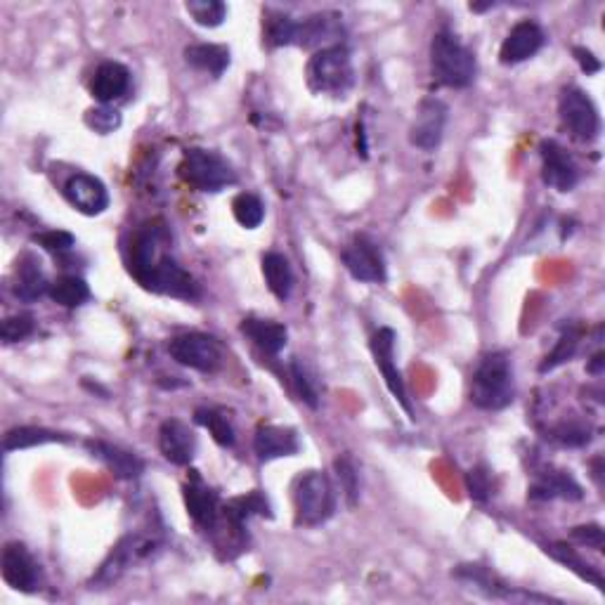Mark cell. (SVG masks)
<instances>
[{
  "label": "cell",
  "instance_id": "6da1fadb",
  "mask_svg": "<svg viewBox=\"0 0 605 605\" xmlns=\"http://www.w3.org/2000/svg\"><path fill=\"white\" fill-rule=\"evenodd\" d=\"M166 239L164 227L149 223L145 230H140L130 244V272L147 291L182 298V301H197L199 284L190 272L164 253Z\"/></svg>",
  "mask_w": 605,
  "mask_h": 605
},
{
  "label": "cell",
  "instance_id": "7a4b0ae2",
  "mask_svg": "<svg viewBox=\"0 0 605 605\" xmlns=\"http://www.w3.org/2000/svg\"><path fill=\"white\" fill-rule=\"evenodd\" d=\"M516 398L513 369L506 353H490L480 360L471 381V402L487 412H499Z\"/></svg>",
  "mask_w": 605,
  "mask_h": 605
},
{
  "label": "cell",
  "instance_id": "3957f363",
  "mask_svg": "<svg viewBox=\"0 0 605 605\" xmlns=\"http://www.w3.org/2000/svg\"><path fill=\"white\" fill-rule=\"evenodd\" d=\"M308 86L312 93L329 97H346L355 86L353 55L343 43L317 50L308 62Z\"/></svg>",
  "mask_w": 605,
  "mask_h": 605
},
{
  "label": "cell",
  "instance_id": "277c9868",
  "mask_svg": "<svg viewBox=\"0 0 605 605\" xmlns=\"http://www.w3.org/2000/svg\"><path fill=\"white\" fill-rule=\"evenodd\" d=\"M431 69L442 86L466 88L476 78V55L450 29H440L431 43Z\"/></svg>",
  "mask_w": 605,
  "mask_h": 605
},
{
  "label": "cell",
  "instance_id": "5b68a950",
  "mask_svg": "<svg viewBox=\"0 0 605 605\" xmlns=\"http://www.w3.org/2000/svg\"><path fill=\"white\" fill-rule=\"evenodd\" d=\"M296 523L305 528H317L327 523L336 511V494L329 478L320 471H308L294 485Z\"/></svg>",
  "mask_w": 605,
  "mask_h": 605
},
{
  "label": "cell",
  "instance_id": "8992f818",
  "mask_svg": "<svg viewBox=\"0 0 605 605\" xmlns=\"http://www.w3.org/2000/svg\"><path fill=\"white\" fill-rule=\"evenodd\" d=\"M180 178L199 192H223L237 182V173L218 152L208 149H187L178 168Z\"/></svg>",
  "mask_w": 605,
  "mask_h": 605
},
{
  "label": "cell",
  "instance_id": "52a82bcc",
  "mask_svg": "<svg viewBox=\"0 0 605 605\" xmlns=\"http://www.w3.org/2000/svg\"><path fill=\"white\" fill-rule=\"evenodd\" d=\"M558 112H561L563 126L570 135L580 142H594L601 133V116H598L596 104L582 88L568 86L563 88L561 100H558Z\"/></svg>",
  "mask_w": 605,
  "mask_h": 605
},
{
  "label": "cell",
  "instance_id": "ba28073f",
  "mask_svg": "<svg viewBox=\"0 0 605 605\" xmlns=\"http://www.w3.org/2000/svg\"><path fill=\"white\" fill-rule=\"evenodd\" d=\"M168 353L182 367L197 369V372L213 374L223 364V348L213 336L206 334H182L168 343Z\"/></svg>",
  "mask_w": 605,
  "mask_h": 605
},
{
  "label": "cell",
  "instance_id": "9c48e42d",
  "mask_svg": "<svg viewBox=\"0 0 605 605\" xmlns=\"http://www.w3.org/2000/svg\"><path fill=\"white\" fill-rule=\"evenodd\" d=\"M447 119H450V107L438 97H426L416 109V119L409 128V142L424 152H433L445 138Z\"/></svg>",
  "mask_w": 605,
  "mask_h": 605
},
{
  "label": "cell",
  "instance_id": "30bf717a",
  "mask_svg": "<svg viewBox=\"0 0 605 605\" xmlns=\"http://www.w3.org/2000/svg\"><path fill=\"white\" fill-rule=\"evenodd\" d=\"M454 575H457V580L468 584V589H476V591H480V594H485L487 598H504V601H511V603L554 601V598H549V596H539V594H530V591H523V589L506 587V584L499 580L494 572L483 568V565H459Z\"/></svg>",
  "mask_w": 605,
  "mask_h": 605
},
{
  "label": "cell",
  "instance_id": "8fae6325",
  "mask_svg": "<svg viewBox=\"0 0 605 605\" xmlns=\"http://www.w3.org/2000/svg\"><path fill=\"white\" fill-rule=\"evenodd\" d=\"M369 346H372L374 362H376V367H379V372L383 376V381H386L388 390L393 393V398L400 402V407L405 409L409 419H414V409L407 400L405 381H402L400 369L395 367V331L388 327L379 329L372 336V343H369Z\"/></svg>",
  "mask_w": 605,
  "mask_h": 605
},
{
  "label": "cell",
  "instance_id": "7c38bea8",
  "mask_svg": "<svg viewBox=\"0 0 605 605\" xmlns=\"http://www.w3.org/2000/svg\"><path fill=\"white\" fill-rule=\"evenodd\" d=\"M341 260L357 282H367V284L386 282V260H383V253L379 246L369 242L367 237H357L355 242L341 253Z\"/></svg>",
  "mask_w": 605,
  "mask_h": 605
},
{
  "label": "cell",
  "instance_id": "4fadbf2b",
  "mask_svg": "<svg viewBox=\"0 0 605 605\" xmlns=\"http://www.w3.org/2000/svg\"><path fill=\"white\" fill-rule=\"evenodd\" d=\"M542 154V178L549 187L558 192H572L580 182V168L572 156L556 140H544L539 147Z\"/></svg>",
  "mask_w": 605,
  "mask_h": 605
},
{
  "label": "cell",
  "instance_id": "5bb4252c",
  "mask_svg": "<svg viewBox=\"0 0 605 605\" xmlns=\"http://www.w3.org/2000/svg\"><path fill=\"white\" fill-rule=\"evenodd\" d=\"M64 197L83 216H100L109 206V192L100 178L90 173H74L64 182Z\"/></svg>",
  "mask_w": 605,
  "mask_h": 605
},
{
  "label": "cell",
  "instance_id": "9a60e30c",
  "mask_svg": "<svg viewBox=\"0 0 605 605\" xmlns=\"http://www.w3.org/2000/svg\"><path fill=\"white\" fill-rule=\"evenodd\" d=\"M38 577H41V570H38V563L34 561V556L26 551L24 544L12 542L3 549V580L10 584L12 589L24 591V594H31L38 587Z\"/></svg>",
  "mask_w": 605,
  "mask_h": 605
},
{
  "label": "cell",
  "instance_id": "2e32d148",
  "mask_svg": "<svg viewBox=\"0 0 605 605\" xmlns=\"http://www.w3.org/2000/svg\"><path fill=\"white\" fill-rule=\"evenodd\" d=\"M546 41L544 29L537 22H518L504 38L499 60L502 64H520L530 57H535Z\"/></svg>",
  "mask_w": 605,
  "mask_h": 605
},
{
  "label": "cell",
  "instance_id": "e0dca14e",
  "mask_svg": "<svg viewBox=\"0 0 605 605\" xmlns=\"http://www.w3.org/2000/svg\"><path fill=\"white\" fill-rule=\"evenodd\" d=\"M152 551H154V539L140 537V535H128L126 539H121V544L112 551V556L107 558V563H104L100 572H97L95 580L100 584L116 582L123 570H128L135 561L147 558Z\"/></svg>",
  "mask_w": 605,
  "mask_h": 605
},
{
  "label": "cell",
  "instance_id": "ac0fdd59",
  "mask_svg": "<svg viewBox=\"0 0 605 605\" xmlns=\"http://www.w3.org/2000/svg\"><path fill=\"white\" fill-rule=\"evenodd\" d=\"M161 454L175 466H190L197 454V435L180 419H168L159 428Z\"/></svg>",
  "mask_w": 605,
  "mask_h": 605
},
{
  "label": "cell",
  "instance_id": "d6986e66",
  "mask_svg": "<svg viewBox=\"0 0 605 605\" xmlns=\"http://www.w3.org/2000/svg\"><path fill=\"white\" fill-rule=\"evenodd\" d=\"M343 36V26H341V17L334 15V12H322V15H312L303 22H296V36H294V45H301V48H331V45H338L334 41Z\"/></svg>",
  "mask_w": 605,
  "mask_h": 605
},
{
  "label": "cell",
  "instance_id": "ffe728a7",
  "mask_svg": "<svg viewBox=\"0 0 605 605\" xmlns=\"http://www.w3.org/2000/svg\"><path fill=\"white\" fill-rule=\"evenodd\" d=\"M253 450H256L258 459L272 461L282 457H294L301 450V440L294 428L284 426H260L253 438Z\"/></svg>",
  "mask_w": 605,
  "mask_h": 605
},
{
  "label": "cell",
  "instance_id": "44dd1931",
  "mask_svg": "<svg viewBox=\"0 0 605 605\" xmlns=\"http://www.w3.org/2000/svg\"><path fill=\"white\" fill-rule=\"evenodd\" d=\"M86 447L95 459H100L102 464L114 473L116 478L133 480V478H140L142 471H145V461H142L138 454L121 450V447L112 445V442L88 440Z\"/></svg>",
  "mask_w": 605,
  "mask_h": 605
},
{
  "label": "cell",
  "instance_id": "7402d4cb",
  "mask_svg": "<svg viewBox=\"0 0 605 605\" xmlns=\"http://www.w3.org/2000/svg\"><path fill=\"white\" fill-rule=\"evenodd\" d=\"M185 504L194 523L199 528H213L218 520V494L211 487L204 485L197 473H192V480L185 485Z\"/></svg>",
  "mask_w": 605,
  "mask_h": 605
},
{
  "label": "cell",
  "instance_id": "603a6c76",
  "mask_svg": "<svg viewBox=\"0 0 605 605\" xmlns=\"http://www.w3.org/2000/svg\"><path fill=\"white\" fill-rule=\"evenodd\" d=\"M128 86L130 71L121 62H102L95 71L93 83H90V93H93L97 102L109 104L126 95Z\"/></svg>",
  "mask_w": 605,
  "mask_h": 605
},
{
  "label": "cell",
  "instance_id": "cb8c5ba5",
  "mask_svg": "<svg viewBox=\"0 0 605 605\" xmlns=\"http://www.w3.org/2000/svg\"><path fill=\"white\" fill-rule=\"evenodd\" d=\"M584 492L580 483L565 471H551L539 476L535 485L530 487V499L535 502H551V499H568V502H577L582 499Z\"/></svg>",
  "mask_w": 605,
  "mask_h": 605
},
{
  "label": "cell",
  "instance_id": "d4e9b609",
  "mask_svg": "<svg viewBox=\"0 0 605 605\" xmlns=\"http://www.w3.org/2000/svg\"><path fill=\"white\" fill-rule=\"evenodd\" d=\"M244 336H249L256 346L268 355H279L289 341V331L284 324L275 320H258V317H246L242 322Z\"/></svg>",
  "mask_w": 605,
  "mask_h": 605
},
{
  "label": "cell",
  "instance_id": "484cf974",
  "mask_svg": "<svg viewBox=\"0 0 605 605\" xmlns=\"http://www.w3.org/2000/svg\"><path fill=\"white\" fill-rule=\"evenodd\" d=\"M50 284L45 279L41 263L34 256H26L17 268V284H15V296L24 303H34L36 298L48 294Z\"/></svg>",
  "mask_w": 605,
  "mask_h": 605
},
{
  "label": "cell",
  "instance_id": "4316f807",
  "mask_svg": "<svg viewBox=\"0 0 605 605\" xmlns=\"http://www.w3.org/2000/svg\"><path fill=\"white\" fill-rule=\"evenodd\" d=\"M187 64H192L194 69L206 71L213 78H220L225 74V69L230 67V50L225 45H213V43H201L192 45L185 50Z\"/></svg>",
  "mask_w": 605,
  "mask_h": 605
},
{
  "label": "cell",
  "instance_id": "83f0119b",
  "mask_svg": "<svg viewBox=\"0 0 605 605\" xmlns=\"http://www.w3.org/2000/svg\"><path fill=\"white\" fill-rule=\"evenodd\" d=\"M263 277L268 289L275 294L279 301H286L294 289V270H291L289 260L282 253H268L263 258Z\"/></svg>",
  "mask_w": 605,
  "mask_h": 605
},
{
  "label": "cell",
  "instance_id": "f1b7e54d",
  "mask_svg": "<svg viewBox=\"0 0 605 605\" xmlns=\"http://www.w3.org/2000/svg\"><path fill=\"white\" fill-rule=\"evenodd\" d=\"M48 442H69V438H67V435H62V433L48 431V428L22 426V428H12V431L5 435L3 450L5 452L29 450V447L48 445Z\"/></svg>",
  "mask_w": 605,
  "mask_h": 605
},
{
  "label": "cell",
  "instance_id": "f546056e",
  "mask_svg": "<svg viewBox=\"0 0 605 605\" xmlns=\"http://www.w3.org/2000/svg\"><path fill=\"white\" fill-rule=\"evenodd\" d=\"M251 516H270L268 499H265L260 492H251V494H246V497H237L225 506V518L230 520L237 530H242L244 523Z\"/></svg>",
  "mask_w": 605,
  "mask_h": 605
},
{
  "label": "cell",
  "instance_id": "4dcf8cb0",
  "mask_svg": "<svg viewBox=\"0 0 605 605\" xmlns=\"http://www.w3.org/2000/svg\"><path fill=\"white\" fill-rule=\"evenodd\" d=\"M50 298L62 308H81L90 298L88 284L76 275H64L50 284Z\"/></svg>",
  "mask_w": 605,
  "mask_h": 605
},
{
  "label": "cell",
  "instance_id": "1f68e13d",
  "mask_svg": "<svg viewBox=\"0 0 605 605\" xmlns=\"http://www.w3.org/2000/svg\"><path fill=\"white\" fill-rule=\"evenodd\" d=\"M194 421H197L199 426H204L220 447L234 445V428L223 412H218V409H197V412H194Z\"/></svg>",
  "mask_w": 605,
  "mask_h": 605
},
{
  "label": "cell",
  "instance_id": "d6a6232c",
  "mask_svg": "<svg viewBox=\"0 0 605 605\" xmlns=\"http://www.w3.org/2000/svg\"><path fill=\"white\" fill-rule=\"evenodd\" d=\"M232 213H234V218H237V223L246 227V230H256V227H260V223H263V218H265V206H263V201L256 197V194L242 192V194H237L232 201Z\"/></svg>",
  "mask_w": 605,
  "mask_h": 605
},
{
  "label": "cell",
  "instance_id": "836d02e7",
  "mask_svg": "<svg viewBox=\"0 0 605 605\" xmlns=\"http://www.w3.org/2000/svg\"><path fill=\"white\" fill-rule=\"evenodd\" d=\"M185 10L190 12L194 22L199 26H208V29H216L227 17V5L220 3V0H187Z\"/></svg>",
  "mask_w": 605,
  "mask_h": 605
},
{
  "label": "cell",
  "instance_id": "e575fe53",
  "mask_svg": "<svg viewBox=\"0 0 605 605\" xmlns=\"http://www.w3.org/2000/svg\"><path fill=\"white\" fill-rule=\"evenodd\" d=\"M546 551H549V554L554 556V558H558V561H561V563L568 565V568L575 570L577 575L584 577V580L594 582L598 589H603V577L598 575V572L594 568H591L589 563H584L580 556L572 554L570 549H565V546H561V544H554V546H546Z\"/></svg>",
  "mask_w": 605,
  "mask_h": 605
},
{
  "label": "cell",
  "instance_id": "d590c367",
  "mask_svg": "<svg viewBox=\"0 0 605 605\" xmlns=\"http://www.w3.org/2000/svg\"><path fill=\"white\" fill-rule=\"evenodd\" d=\"M296 22L286 15H275L265 22V41L272 48H282V45H294Z\"/></svg>",
  "mask_w": 605,
  "mask_h": 605
},
{
  "label": "cell",
  "instance_id": "8d00e7d4",
  "mask_svg": "<svg viewBox=\"0 0 605 605\" xmlns=\"http://www.w3.org/2000/svg\"><path fill=\"white\" fill-rule=\"evenodd\" d=\"M577 343H580V334H577V331H568V334H563L561 341H558V346L554 348V353L546 355V360L542 362V367H539V372L546 374V372H551V369L561 367L563 362H568L570 357L577 353Z\"/></svg>",
  "mask_w": 605,
  "mask_h": 605
},
{
  "label": "cell",
  "instance_id": "74e56055",
  "mask_svg": "<svg viewBox=\"0 0 605 605\" xmlns=\"http://www.w3.org/2000/svg\"><path fill=\"white\" fill-rule=\"evenodd\" d=\"M551 438L561 442V445L582 447L591 440V428L580 424V421H563V424H558L554 431H551Z\"/></svg>",
  "mask_w": 605,
  "mask_h": 605
},
{
  "label": "cell",
  "instance_id": "f35d334b",
  "mask_svg": "<svg viewBox=\"0 0 605 605\" xmlns=\"http://www.w3.org/2000/svg\"><path fill=\"white\" fill-rule=\"evenodd\" d=\"M86 123L95 130V133L109 135V133H114V130H119L121 114L116 112V109L107 107V104H102V107L90 109V112L86 114Z\"/></svg>",
  "mask_w": 605,
  "mask_h": 605
},
{
  "label": "cell",
  "instance_id": "ab89813d",
  "mask_svg": "<svg viewBox=\"0 0 605 605\" xmlns=\"http://www.w3.org/2000/svg\"><path fill=\"white\" fill-rule=\"evenodd\" d=\"M336 473H338V480H341L343 485V492H346V499L350 506L357 504V494H360V480H357V468L353 461H350V457H341L336 459Z\"/></svg>",
  "mask_w": 605,
  "mask_h": 605
},
{
  "label": "cell",
  "instance_id": "60d3db41",
  "mask_svg": "<svg viewBox=\"0 0 605 605\" xmlns=\"http://www.w3.org/2000/svg\"><path fill=\"white\" fill-rule=\"evenodd\" d=\"M31 334H34V320H31L29 315L10 317V320H5L3 327H0V338H3L5 343L24 341V338H29Z\"/></svg>",
  "mask_w": 605,
  "mask_h": 605
},
{
  "label": "cell",
  "instance_id": "b9f144b4",
  "mask_svg": "<svg viewBox=\"0 0 605 605\" xmlns=\"http://www.w3.org/2000/svg\"><path fill=\"white\" fill-rule=\"evenodd\" d=\"M34 242L41 244L43 249L50 253H64V251L74 249L76 237L71 232H64V230H50V232L36 234Z\"/></svg>",
  "mask_w": 605,
  "mask_h": 605
},
{
  "label": "cell",
  "instance_id": "7bdbcfd3",
  "mask_svg": "<svg viewBox=\"0 0 605 605\" xmlns=\"http://www.w3.org/2000/svg\"><path fill=\"white\" fill-rule=\"evenodd\" d=\"M291 376H294V383L298 388V395H301V400L308 402V405L315 409L317 407V390L312 386L308 372H305V367L301 362L291 364Z\"/></svg>",
  "mask_w": 605,
  "mask_h": 605
},
{
  "label": "cell",
  "instance_id": "ee69618b",
  "mask_svg": "<svg viewBox=\"0 0 605 605\" xmlns=\"http://www.w3.org/2000/svg\"><path fill=\"white\" fill-rule=\"evenodd\" d=\"M466 485H468V494H471V499H476V502H485L492 492L490 476H487L483 468H471V471H468Z\"/></svg>",
  "mask_w": 605,
  "mask_h": 605
},
{
  "label": "cell",
  "instance_id": "f6af8a7d",
  "mask_svg": "<svg viewBox=\"0 0 605 605\" xmlns=\"http://www.w3.org/2000/svg\"><path fill=\"white\" fill-rule=\"evenodd\" d=\"M570 537L577 539L580 544H587V546H591V549H598V551L603 549V542H605L601 525H582V528L572 530Z\"/></svg>",
  "mask_w": 605,
  "mask_h": 605
},
{
  "label": "cell",
  "instance_id": "bcb514c9",
  "mask_svg": "<svg viewBox=\"0 0 605 605\" xmlns=\"http://www.w3.org/2000/svg\"><path fill=\"white\" fill-rule=\"evenodd\" d=\"M572 55H575V60L580 62V67H582V71L584 74H598V71H601V62L596 60L594 57V52L591 50H587V48H575L572 50Z\"/></svg>",
  "mask_w": 605,
  "mask_h": 605
},
{
  "label": "cell",
  "instance_id": "7dc6e473",
  "mask_svg": "<svg viewBox=\"0 0 605 605\" xmlns=\"http://www.w3.org/2000/svg\"><path fill=\"white\" fill-rule=\"evenodd\" d=\"M603 364H605V355H603V353H598V355L594 357V362L589 364V374L601 376V372H603Z\"/></svg>",
  "mask_w": 605,
  "mask_h": 605
}]
</instances>
